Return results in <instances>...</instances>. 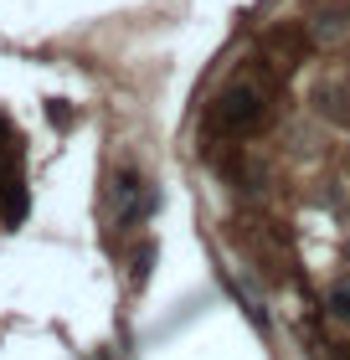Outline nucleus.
Masks as SVG:
<instances>
[{
    "instance_id": "1",
    "label": "nucleus",
    "mask_w": 350,
    "mask_h": 360,
    "mask_svg": "<svg viewBox=\"0 0 350 360\" xmlns=\"http://www.w3.org/2000/svg\"><path fill=\"white\" fill-rule=\"evenodd\" d=\"M216 134H258L263 124H268V98H263L258 83H232L216 93V103H211V119H206Z\"/></svg>"
},
{
    "instance_id": "2",
    "label": "nucleus",
    "mask_w": 350,
    "mask_h": 360,
    "mask_svg": "<svg viewBox=\"0 0 350 360\" xmlns=\"http://www.w3.org/2000/svg\"><path fill=\"white\" fill-rule=\"evenodd\" d=\"M26 211V191H21V134L0 119V217L15 221Z\"/></svg>"
},
{
    "instance_id": "3",
    "label": "nucleus",
    "mask_w": 350,
    "mask_h": 360,
    "mask_svg": "<svg viewBox=\"0 0 350 360\" xmlns=\"http://www.w3.org/2000/svg\"><path fill=\"white\" fill-rule=\"evenodd\" d=\"M330 314H335V319H350V278H340V283L330 288Z\"/></svg>"
},
{
    "instance_id": "4",
    "label": "nucleus",
    "mask_w": 350,
    "mask_h": 360,
    "mask_svg": "<svg viewBox=\"0 0 350 360\" xmlns=\"http://www.w3.org/2000/svg\"><path fill=\"white\" fill-rule=\"evenodd\" d=\"M335 360H350V345H340V350H335Z\"/></svg>"
}]
</instances>
